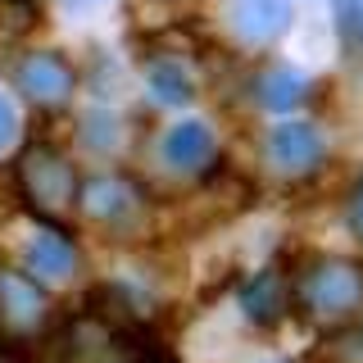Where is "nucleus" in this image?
I'll return each instance as SVG.
<instances>
[{
	"instance_id": "1",
	"label": "nucleus",
	"mask_w": 363,
	"mask_h": 363,
	"mask_svg": "<svg viewBox=\"0 0 363 363\" xmlns=\"http://www.w3.org/2000/svg\"><path fill=\"white\" fill-rule=\"evenodd\" d=\"M14 182H18V196L37 218L45 223H60L77 209V191H82V177H77L73 159L60 155L55 145H28L14 164Z\"/></svg>"
},
{
	"instance_id": "2",
	"label": "nucleus",
	"mask_w": 363,
	"mask_h": 363,
	"mask_svg": "<svg viewBox=\"0 0 363 363\" xmlns=\"http://www.w3.org/2000/svg\"><path fill=\"white\" fill-rule=\"evenodd\" d=\"M300 309L313 327L336 332L340 323H350L363 309V268L354 259H318L300 277Z\"/></svg>"
},
{
	"instance_id": "3",
	"label": "nucleus",
	"mask_w": 363,
	"mask_h": 363,
	"mask_svg": "<svg viewBox=\"0 0 363 363\" xmlns=\"http://www.w3.org/2000/svg\"><path fill=\"white\" fill-rule=\"evenodd\" d=\"M77 213L91 218L96 227H105V232H132V227H141V218H145V191L136 186L132 177L100 173V177L82 182V191H77Z\"/></svg>"
},
{
	"instance_id": "4",
	"label": "nucleus",
	"mask_w": 363,
	"mask_h": 363,
	"mask_svg": "<svg viewBox=\"0 0 363 363\" xmlns=\"http://www.w3.org/2000/svg\"><path fill=\"white\" fill-rule=\"evenodd\" d=\"M50 323V295L45 281H37L28 268L0 264V336L9 340H32Z\"/></svg>"
},
{
	"instance_id": "5",
	"label": "nucleus",
	"mask_w": 363,
	"mask_h": 363,
	"mask_svg": "<svg viewBox=\"0 0 363 363\" xmlns=\"http://www.w3.org/2000/svg\"><path fill=\"white\" fill-rule=\"evenodd\" d=\"M14 86L37 109H64L77 91V68L60 50H28L14 60Z\"/></svg>"
},
{
	"instance_id": "6",
	"label": "nucleus",
	"mask_w": 363,
	"mask_h": 363,
	"mask_svg": "<svg viewBox=\"0 0 363 363\" xmlns=\"http://www.w3.org/2000/svg\"><path fill=\"white\" fill-rule=\"evenodd\" d=\"M60 359L64 363H132L136 350L132 340L123 336L118 323L109 318H77V323L64 327L60 336Z\"/></svg>"
},
{
	"instance_id": "7",
	"label": "nucleus",
	"mask_w": 363,
	"mask_h": 363,
	"mask_svg": "<svg viewBox=\"0 0 363 363\" xmlns=\"http://www.w3.org/2000/svg\"><path fill=\"white\" fill-rule=\"evenodd\" d=\"M268 168L281 177H304L323 164V132L313 123H281L268 136Z\"/></svg>"
},
{
	"instance_id": "8",
	"label": "nucleus",
	"mask_w": 363,
	"mask_h": 363,
	"mask_svg": "<svg viewBox=\"0 0 363 363\" xmlns=\"http://www.w3.org/2000/svg\"><path fill=\"white\" fill-rule=\"evenodd\" d=\"M77 245L68 241L64 232H55V227H37V232L23 241V268L32 272L37 281L45 286H64V281L77 277Z\"/></svg>"
},
{
	"instance_id": "9",
	"label": "nucleus",
	"mask_w": 363,
	"mask_h": 363,
	"mask_svg": "<svg viewBox=\"0 0 363 363\" xmlns=\"http://www.w3.org/2000/svg\"><path fill=\"white\" fill-rule=\"evenodd\" d=\"M291 14H295V0H227L232 32L245 45H264L272 37H281Z\"/></svg>"
},
{
	"instance_id": "10",
	"label": "nucleus",
	"mask_w": 363,
	"mask_h": 363,
	"mask_svg": "<svg viewBox=\"0 0 363 363\" xmlns=\"http://www.w3.org/2000/svg\"><path fill=\"white\" fill-rule=\"evenodd\" d=\"M213 159H218V141H213V132L196 118L177 123V128L164 136V164L173 168V173H186V177L209 173Z\"/></svg>"
},
{
	"instance_id": "11",
	"label": "nucleus",
	"mask_w": 363,
	"mask_h": 363,
	"mask_svg": "<svg viewBox=\"0 0 363 363\" xmlns=\"http://www.w3.org/2000/svg\"><path fill=\"white\" fill-rule=\"evenodd\" d=\"M241 304H245V313L255 318V323H277L281 313H286V304H291V286H286V277L281 272H259L255 281L245 286L241 295Z\"/></svg>"
},
{
	"instance_id": "12",
	"label": "nucleus",
	"mask_w": 363,
	"mask_h": 363,
	"mask_svg": "<svg viewBox=\"0 0 363 363\" xmlns=\"http://www.w3.org/2000/svg\"><path fill=\"white\" fill-rule=\"evenodd\" d=\"M145 77H150V91L164 100V105H186L191 91H196V73H191L182 60H155Z\"/></svg>"
},
{
	"instance_id": "13",
	"label": "nucleus",
	"mask_w": 363,
	"mask_h": 363,
	"mask_svg": "<svg viewBox=\"0 0 363 363\" xmlns=\"http://www.w3.org/2000/svg\"><path fill=\"white\" fill-rule=\"evenodd\" d=\"M300 96H304V77L295 73V68H286V64L268 68V73L259 77V100H264V109H277V113L295 109Z\"/></svg>"
},
{
	"instance_id": "14",
	"label": "nucleus",
	"mask_w": 363,
	"mask_h": 363,
	"mask_svg": "<svg viewBox=\"0 0 363 363\" xmlns=\"http://www.w3.org/2000/svg\"><path fill=\"white\" fill-rule=\"evenodd\" d=\"M323 363H363V318L350 327H336L323 345Z\"/></svg>"
},
{
	"instance_id": "15",
	"label": "nucleus",
	"mask_w": 363,
	"mask_h": 363,
	"mask_svg": "<svg viewBox=\"0 0 363 363\" xmlns=\"http://www.w3.org/2000/svg\"><path fill=\"white\" fill-rule=\"evenodd\" d=\"M14 141H18V109H14V100L0 91V155H5Z\"/></svg>"
},
{
	"instance_id": "16",
	"label": "nucleus",
	"mask_w": 363,
	"mask_h": 363,
	"mask_svg": "<svg viewBox=\"0 0 363 363\" xmlns=\"http://www.w3.org/2000/svg\"><path fill=\"white\" fill-rule=\"evenodd\" d=\"M0 14H5L9 28H28L37 18V0H0Z\"/></svg>"
},
{
	"instance_id": "17",
	"label": "nucleus",
	"mask_w": 363,
	"mask_h": 363,
	"mask_svg": "<svg viewBox=\"0 0 363 363\" xmlns=\"http://www.w3.org/2000/svg\"><path fill=\"white\" fill-rule=\"evenodd\" d=\"M350 227L363 236V173H359V182H354V196H350Z\"/></svg>"
},
{
	"instance_id": "18",
	"label": "nucleus",
	"mask_w": 363,
	"mask_h": 363,
	"mask_svg": "<svg viewBox=\"0 0 363 363\" xmlns=\"http://www.w3.org/2000/svg\"><path fill=\"white\" fill-rule=\"evenodd\" d=\"M68 9H96V5H105V0H64Z\"/></svg>"
},
{
	"instance_id": "19",
	"label": "nucleus",
	"mask_w": 363,
	"mask_h": 363,
	"mask_svg": "<svg viewBox=\"0 0 363 363\" xmlns=\"http://www.w3.org/2000/svg\"><path fill=\"white\" fill-rule=\"evenodd\" d=\"M132 363H159V359H132Z\"/></svg>"
}]
</instances>
